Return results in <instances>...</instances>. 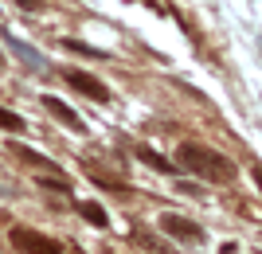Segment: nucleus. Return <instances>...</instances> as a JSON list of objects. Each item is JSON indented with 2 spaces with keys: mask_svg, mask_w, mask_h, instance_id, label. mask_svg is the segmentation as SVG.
<instances>
[{
  "mask_svg": "<svg viewBox=\"0 0 262 254\" xmlns=\"http://www.w3.org/2000/svg\"><path fill=\"white\" fill-rule=\"evenodd\" d=\"M67 47H71V51H78V55H94V59H102V51L98 47H90V43H78V39H63Z\"/></svg>",
  "mask_w": 262,
  "mask_h": 254,
  "instance_id": "obj_9",
  "label": "nucleus"
},
{
  "mask_svg": "<svg viewBox=\"0 0 262 254\" xmlns=\"http://www.w3.org/2000/svg\"><path fill=\"white\" fill-rule=\"evenodd\" d=\"M176 160H180V165H184L192 176L208 180V184H227V180H235V165H231L223 153L208 149V145L184 141L180 149H176Z\"/></svg>",
  "mask_w": 262,
  "mask_h": 254,
  "instance_id": "obj_1",
  "label": "nucleus"
},
{
  "mask_svg": "<svg viewBox=\"0 0 262 254\" xmlns=\"http://www.w3.org/2000/svg\"><path fill=\"white\" fill-rule=\"evenodd\" d=\"M63 78L71 82V86L78 90V94H86V98H94V102H110V90H106V82H98L94 75H86V71H63Z\"/></svg>",
  "mask_w": 262,
  "mask_h": 254,
  "instance_id": "obj_3",
  "label": "nucleus"
},
{
  "mask_svg": "<svg viewBox=\"0 0 262 254\" xmlns=\"http://www.w3.org/2000/svg\"><path fill=\"white\" fill-rule=\"evenodd\" d=\"M8 239H12V246H16L20 254H63V246L55 243V239L32 231V227H12Z\"/></svg>",
  "mask_w": 262,
  "mask_h": 254,
  "instance_id": "obj_2",
  "label": "nucleus"
},
{
  "mask_svg": "<svg viewBox=\"0 0 262 254\" xmlns=\"http://www.w3.org/2000/svg\"><path fill=\"white\" fill-rule=\"evenodd\" d=\"M137 156H141L149 168H157V172H168V176H176V165H172V160H164V156H157L153 149H137Z\"/></svg>",
  "mask_w": 262,
  "mask_h": 254,
  "instance_id": "obj_7",
  "label": "nucleus"
},
{
  "mask_svg": "<svg viewBox=\"0 0 262 254\" xmlns=\"http://www.w3.org/2000/svg\"><path fill=\"white\" fill-rule=\"evenodd\" d=\"M78 215H86L94 227H106V211H102L98 203H78Z\"/></svg>",
  "mask_w": 262,
  "mask_h": 254,
  "instance_id": "obj_8",
  "label": "nucleus"
},
{
  "mask_svg": "<svg viewBox=\"0 0 262 254\" xmlns=\"http://www.w3.org/2000/svg\"><path fill=\"white\" fill-rule=\"evenodd\" d=\"M4 43H8V51H16L24 63L32 66V71H43V55H39V51H32L28 43H20V39H16V35H8V32H4Z\"/></svg>",
  "mask_w": 262,
  "mask_h": 254,
  "instance_id": "obj_6",
  "label": "nucleus"
},
{
  "mask_svg": "<svg viewBox=\"0 0 262 254\" xmlns=\"http://www.w3.org/2000/svg\"><path fill=\"white\" fill-rule=\"evenodd\" d=\"M254 180H258V188H262V165H254Z\"/></svg>",
  "mask_w": 262,
  "mask_h": 254,
  "instance_id": "obj_11",
  "label": "nucleus"
},
{
  "mask_svg": "<svg viewBox=\"0 0 262 254\" xmlns=\"http://www.w3.org/2000/svg\"><path fill=\"white\" fill-rule=\"evenodd\" d=\"M161 231L168 235V239H180V243H200V239H204V231H200L196 223L180 219V215H161Z\"/></svg>",
  "mask_w": 262,
  "mask_h": 254,
  "instance_id": "obj_4",
  "label": "nucleus"
},
{
  "mask_svg": "<svg viewBox=\"0 0 262 254\" xmlns=\"http://www.w3.org/2000/svg\"><path fill=\"white\" fill-rule=\"evenodd\" d=\"M0 122H4V129H12V133H20V129H24V118H16L12 110L0 113Z\"/></svg>",
  "mask_w": 262,
  "mask_h": 254,
  "instance_id": "obj_10",
  "label": "nucleus"
},
{
  "mask_svg": "<svg viewBox=\"0 0 262 254\" xmlns=\"http://www.w3.org/2000/svg\"><path fill=\"white\" fill-rule=\"evenodd\" d=\"M43 110L51 113V118H59V122H63V125H71V129H78V133L86 129V125H82V118H78V113L71 110V106H67V102L51 98V94H47V98H43Z\"/></svg>",
  "mask_w": 262,
  "mask_h": 254,
  "instance_id": "obj_5",
  "label": "nucleus"
}]
</instances>
